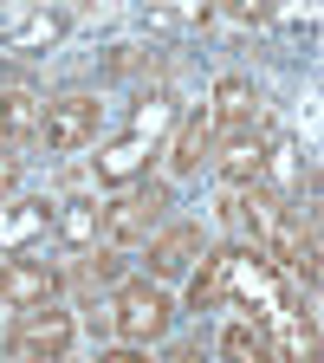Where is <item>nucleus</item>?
Returning a JSON list of instances; mask_svg holds the SVG:
<instances>
[{
    "label": "nucleus",
    "instance_id": "nucleus-1",
    "mask_svg": "<svg viewBox=\"0 0 324 363\" xmlns=\"http://www.w3.org/2000/svg\"><path fill=\"white\" fill-rule=\"evenodd\" d=\"M98 325L111 331V337H123V344H156L169 325H175V298L156 286V279H123L117 286V298H111V311L98 318Z\"/></svg>",
    "mask_w": 324,
    "mask_h": 363
},
{
    "label": "nucleus",
    "instance_id": "nucleus-2",
    "mask_svg": "<svg viewBox=\"0 0 324 363\" xmlns=\"http://www.w3.org/2000/svg\"><path fill=\"white\" fill-rule=\"evenodd\" d=\"M169 214V182H136V189H123L117 201H104V220H98V240L111 253H130L143 247L156 227Z\"/></svg>",
    "mask_w": 324,
    "mask_h": 363
},
{
    "label": "nucleus",
    "instance_id": "nucleus-3",
    "mask_svg": "<svg viewBox=\"0 0 324 363\" xmlns=\"http://www.w3.org/2000/svg\"><path fill=\"white\" fill-rule=\"evenodd\" d=\"M227 305H240L247 325H259V331L286 311V279H279V266H272L259 247H234V266H227Z\"/></svg>",
    "mask_w": 324,
    "mask_h": 363
},
{
    "label": "nucleus",
    "instance_id": "nucleus-4",
    "mask_svg": "<svg viewBox=\"0 0 324 363\" xmlns=\"http://www.w3.org/2000/svg\"><path fill=\"white\" fill-rule=\"evenodd\" d=\"M72 337H78V318L52 298V305H33V311H20L7 325V357H20V363H59V357H72Z\"/></svg>",
    "mask_w": 324,
    "mask_h": 363
},
{
    "label": "nucleus",
    "instance_id": "nucleus-5",
    "mask_svg": "<svg viewBox=\"0 0 324 363\" xmlns=\"http://www.w3.org/2000/svg\"><path fill=\"white\" fill-rule=\"evenodd\" d=\"M98 98L91 91H65V98H45V111H39V136H45V150H59V156H72V150H84V143H98Z\"/></svg>",
    "mask_w": 324,
    "mask_h": 363
},
{
    "label": "nucleus",
    "instance_id": "nucleus-6",
    "mask_svg": "<svg viewBox=\"0 0 324 363\" xmlns=\"http://www.w3.org/2000/svg\"><path fill=\"white\" fill-rule=\"evenodd\" d=\"M279 272H298L305 286H318V214L311 208H286L279 227H272V240L259 247Z\"/></svg>",
    "mask_w": 324,
    "mask_h": 363
},
{
    "label": "nucleus",
    "instance_id": "nucleus-7",
    "mask_svg": "<svg viewBox=\"0 0 324 363\" xmlns=\"http://www.w3.org/2000/svg\"><path fill=\"white\" fill-rule=\"evenodd\" d=\"M59 266L45 259V253H7L0 259V305H13V311H33V305H52L59 298Z\"/></svg>",
    "mask_w": 324,
    "mask_h": 363
},
{
    "label": "nucleus",
    "instance_id": "nucleus-8",
    "mask_svg": "<svg viewBox=\"0 0 324 363\" xmlns=\"http://www.w3.org/2000/svg\"><path fill=\"white\" fill-rule=\"evenodd\" d=\"M143 247H150V279L162 286V279H181V272L208 253V234H201V220H169V227H156Z\"/></svg>",
    "mask_w": 324,
    "mask_h": 363
},
{
    "label": "nucleus",
    "instance_id": "nucleus-9",
    "mask_svg": "<svg viewBox=\"0 0 324 363\" xmlns=\"http://www.w3.org/2000/svg\"><path fill=\"white\" fill-rule=\"evenodd\" d=\"M253 117H259V91H253V78L227 72V78L214 84V98H208L214 143H227V136H240V130H253Z\"/></svg>",
    "mask_w": 324,
    "mask_h": 363
},
{
    "label": "nucleus",
    "instance_id": "nucleus-10",
    "mask_svg": "<svg viewBox=\"0 0 324 363\" xmlns=\"http://www.w3.org/2000/svg\"><path fill=\"white\" fill-rule=\"evenodd\" d=\"M266 150H272V136H266V130H240V136H227L220 156H214L220 182H227V189H259V182H266Z\"/></svg>",
    "mask_w": 324,
    "mask_h": 363
},
{
    "label": "nucleus",
    "instance_id": "nucleus-11",
    "mask_svg": "<svg viewBox=\"0 0 324 363\" xmlns=\"http://www.w3.org/2000/svg\"><path fill=\"white\" fill-rule=\"evenodd\" d=\"M279 214H286V201L272 195V189H240V195L220 201V220H234L240 234H247V247H266L272 227H279Z\"/></svg>",
    "mask_w": 324,
    "mask_h": 363
},
{
    "label": "nucleus",
    "instance_id": "nucleus-12",
    "mask_svg": "<svg viewBox=\"0 0 324 363\" xmlns=\"http://www.w3.org/2000/svg\"><path fill=\"white\" fill-rule=\"evenodd\" d=\"M227 266H234V247H208V253L195 259L189 311H220V305H227Z\"/></svg>",
    "mask_w": 324,
    "mask_h": 363
},
{
    "label": "nucleus",
    "instance_id": "nucleus-13",
    "mask_svg": "<svg viewBox=\"0 0 324 363\" xmlns=\"http://www.w3.org/2000/svg\"><path fill=\"white\" fill-rule=\"evenodd\" d=\"M150 156H156V143H143V136H117V143H104L98 150V182H136L150 169Z\"/></svg>",
    "mask_w": 324,
    "mask_h": 363
},
{
    "label": "nucleus",
    "instance_id": "nucleus-14",
    "mask_svg": "<svg viewBox=\"0 0 324 363\" xmlns=\"http://www.w3.org/2000/svg\"><path fill=\"white\" fill-rule=\"evenodd\" d=\"M208 150H214V123H208V111L181 117V130H175V150H169V175H195V169L208 162Z\"/></svg>",
    "mask_w": 324,
    "mask_h": 363
},
{
    "label": "nucleus",
    "instance_id": "nucleus-15",
    "mask_svg": "<svg viewBox=\"0 0 324 363\" xmlns=\"http://www.w3.org/2000/svg\"><path fill=\"white\" fill-rule=\"evenodd\" d=\"M39 111L45 98L39 91H0V143H26V136H39Z\"/></svg>",
    "mask_w": 324,
    "mask_h": 363
},
{
    "label": "nucleus",
    "instance_id": "nucleus-16",
    "mask_svg": "<svg viewBox=\"0 0 324 363\" xmlns=\"http://www.w3.org/2000/svg\"><path fill=\"white\" fill-rule=\"evenodd\" d=\"M45 227H52V201H7V208H0V247H7V253H26L20 240L45 234Z\"/></svg>",
    "mask_w": 324,
    "mask_h": 363
},
{
    "label": "nucleus",
    "instance_id": "nucleus-17",
    "mask_svg": "<svg viewBox=\"0 0 324 363\" xmlns=\"http://www.w3.org/2000/svg\"><path fill=\"white\" fill-rule=\"evenodd\" d=\"M65 33H72V13H33V20H20L0 39V52H52Z\"/></svg>",
    "mask_w": 324,
    "mask_h": 363
},
{
    "label": "nucleus",
    "instance_id": "nucleus-18",
    "mask_svg": "<svg viewBox=\"0 0 324 363\" xmlns=\"http://www.w3.org/2000/svg\"><path fill=\"white\" fill-rule=\"evenodd\" d=\"M117 272H123V253L84 247V253L72 259V272H59V279H72V292H104V286H117Z\"/></svg>",
    "mask_w": 324,
    "mask_h": 363
},
{
    "label": "nucleus",
    "instance_id": "nucleus-19",
    "mask_svg": "<svg viewBox=\"0 0 324 363\" xmlns=\"http://www.w3.org/2000/svg\"><path fill=\"white\" fill-rule=\"evenodd\" d=\"M220 363H279V357H272V344H266V331H259V325L234 318V325L220 331Z\"/></svg>",
    "mask_w": 324,
    "mask_h": 363
},
{
    "label": "nucleus",
    "instance_id": "nucleus-20",
    "mask_svg": "<svg viewBox=\"0 0 324 363\" xmlns=\"http://www.w3.org/2000/svg\"><path fill=\"white\" fill-rule=\"evenodd\" d=\"M98 220H104V208H98V201H59V208H52V227H59V234H65L78 253L98 240Z\"/></svg>",
    "mask_w": 324,
    "mask_h": 363
},
{
    "label": "nucleus",
    "instance_id": "nucleus-21",
    "mask_svg": "<svg viewBox=\"0 0 324 363\" xmlns=\"http://www.w3.org/2000/svg\"><path fill=\"white\" fill-rule=\"evenodd\" d=\"M169 123H175V98H169V91H150V98H136V111H130V130H123V136H143V143H156Z\"/></svg>",
    "mask_w": 324,
    "mask_h": 363
},
{
    "label": "nucleus",
    "instance_id": "nucleus-22",
    "mask_svg": "<svg viewBox=\"0 0 324 363\" xmlns=\"http://www.w3.org/2000/svg\"><path fill=\"white\" fill-rule=\"evenodd\" d=\"M156 65V45L143 52V45H111L104 52V78H130V72H150Z\"/></svg>",
    "mask_w": 324,
    "mask_h": 363
},
{
    "label": "nucleus",
    "instance_id": "nucleus-23",
    "mask_svg": "<svg viewBox=\"0 0 324 363\" xmlns=\"http://www.w3.org/2000/svg\"><path fill=\"white\" fill-rule=\"evenodd\" d=\"M208 7H150V26H208Z\"/></svg>",
    "mask_w": 324,
    "mask_h": 363
},
{
    "label": "nucleus",
    "instance_id": "nucleus-24",
    "mask_svg": "<svg viewBox=\"0 0 324 363\" xmlns=\"http://www.w3.org/2000/svg\"><path fill=\"white\" fill-rule=\"evenodd\" d=\"M20 189V156H7V150H0V201H7Z\"/></svg>",
    "mask_w": 324,
    "mask_h": 363
},
{
    "label": "nucleus",
    "instance_id": "nucleus-25",
    "mask_svg": "<svg viewBox=\"0 0 324 363\" xmlns=\"http://www.w3.org/2000/svg\"><path fill=\"white\" fill-rule=\"evenodd\" d=\"M98 363H150V350H136V344H117V350H98Z\"/></svg>",
    "mask_w": 324,
    "mask_h": 363
},
{
    "label": "nucleus",
    "instance_id": "nucleus-26",
    "mask_svg": "<svg viewBox=\"0 0 324 363\" xmlns=\"http://www.w3.org/2000/svg\"><path fill=\"white\" fill-rule=\"evenodd\" d=\"M162 363H208V350H201V344H195V337H189V344H175V350H169V357H162Z\"/></svg>",
    "mask_w": 324,
    "mask_h": 363
},
{
    "label": "nucleus",
    "instance_id": "nucleus-27",
    "mask_svg": "<svg viewBox=\"0 0 324 363\" xmlns=\"http://www.w3.org/2000/svg\"><path fill=\"white\" fill-rule=\"evenodd\" d=\"M7 363H20V357H7ZM59 363H65V357H59Z\"/></svg>",
    "mask_w": 324,
    "mask_h": 363
}]
</instances>
